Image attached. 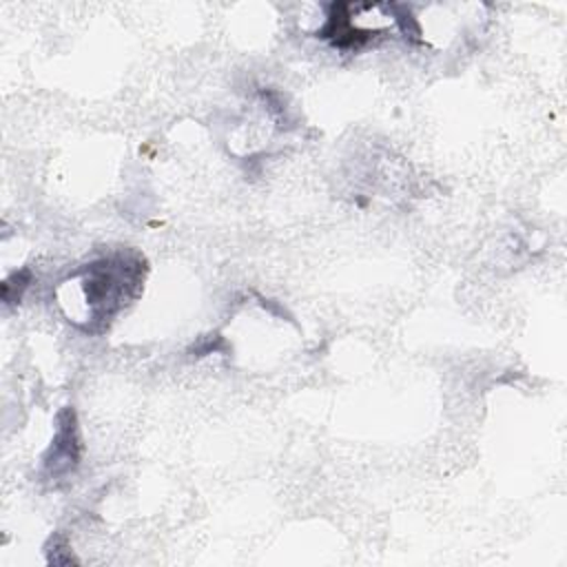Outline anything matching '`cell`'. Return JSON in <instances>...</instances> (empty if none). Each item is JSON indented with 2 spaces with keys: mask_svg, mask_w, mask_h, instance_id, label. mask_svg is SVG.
<instances>
[{
  "mask_svg": "<svg viewBox=\"0 0 567 567\" xmlns=\"http://www.w3.org/2000/svg\"><path fill=\"white\" fill-rule=\"evenodd\" d=\"M135 281V270L126 259H100L89 264L80 277V290L89 306L91 321L109 319L124 301L126 288Z\"/></svg>",
  "mask_w": 567,
  "mask_h": 567,
  "instance_id": "6da1fadb",
  "label": "cell"
},
{
  "mask_svg": "<svg viewBox=\"0 0 567 567\" xmlns=\"http://www.w3.org/2000/svg\"><path fill=\"white\" fill-rule=\"evenodd\" d=\"M51 454L53 456L47 461L51 474L69 472L78 463V432L73 423V412H66V423H62V427L58 430Z\"/></svg>",
  "mask_w": 567,
  "mask_h": 567,
  "instance_id": "7a4b0ae2",
  "label": "cell"
}]
</instances>
